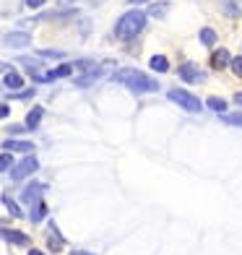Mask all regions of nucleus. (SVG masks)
Masks as SVG:
<instances>
[{
  "label": "nucleus",
  "mask_w": 242,
  "mask_h": 255,
  "mask_svg": "<svg viewBox=\"0 0 242 255\" xmlns=\"http://www.w3.org/2000/svg\"><path fill=\"white\" fill-rule=\"evenodd\" d=\"M115 81L122 86H128L130 91H138V94H146V91H156L159 84L154 78H148L146 73L135 71V68H122V71L115 73Z\"/></svg>",
  "instance_id": "f257e3e1"
},
{
  "label": "nucleus",
  "mask_w": 242,
  "mask_h": 255,
  "mask_svg": "<svg viewBox=\"0 0 242 255\" xmlns=\"http://www.w3.org/2000/svg\"><path fill=\"white\" fill-rule=\"evenodd\" d=\"M143 26H146V13L141 8H133V10H128V13H122L118 18L115 34H118L120 39H133V37H138V34L143 31Z\"/></svg>",
  "instance_id": "f03ea898"
},
{
  "label": "nucleus",
  "mask_w": 242,
  "mask_h": 255,
  "mask_svg": "<svg viewBox=\"0 0 242 255\" xmlns=\"http://www.w3.org/2000/svg\"><path fill=\"white\" fill-rule=\"evenodd\" d=\"M169 99L172 102H177L182 110H188V112H201V99L198 97H193L190 91H182V89H172L169 91Z\"/></svg>",
  "instance_id": "7ed1b4c3"
},
{
  "label": "nucleus",
  "mask_w": 242,
  "mask_h": 255,
  "mask_svg": "<svg viewBox=\"0 0 242 255\" xmlns=\"http://www.w3.org/2000/svg\"><path fill=\"white\" fill-rule=\"evenodd\" d=\"M39 169V161L34 159V156H26L21 164H16V169L10 172V177L13 180H24V177H29V175H34V172Z\"/></svg>",
  "instance_id": "20e7f679"
},
{
  "label": "nucleus",
  "mask_w": 242,
  "mask_h": 255,
  "mask_svg": "<svg viewBox=\"0 0 242 255\" xmlns=\"http://www.w3.org/2000/svg\"><path fill=\"white\" fill-rule=\"evenodd\" d=\"M3 44L5 47H13V50H21V47H29L31 44V37L26 31H10V34H5Z\"/></svg>",
  "instance_id": "39448f33"
},
{
  "label": "nucleus",
  "mask_w": 242,
  "mask_h": 255,
  "mask_svg": "<svg viewBox=\"0 0 242 255\" xmlns=\"http://www.w3.org/2000/svg\"><path fill=\"white\" fill-rule=\"evenodd\" d=\"M180 78H182V81H190V84H195V81H203L206 76H203L195 65H180Z\"/></svg>",
  "instance_id": "423d86ee"
},
{
  "label": "nucleus",
  "mask_w": 242,
  "mask_h": 255,
  "mask_svg": "<svg viewBox=\"0 0 242 255\" xmlns=\"http://www.w3.org/2000/svg\"><path fill=\"white\" fill-rule=\"evenodd\" d=\"M0 237L13 242V245H29V237L21 235V232H16V229H0Z\"/></svg>",
  "instance_id": "0eeeda50"
},
{
  "label": "nucleus",
  "mask_w": 242,
  "mask_h": 255,
  "mask_svg": "<svg viewBox=\"0 0 242 255\" xmlns=\"http://www.w3.org/2000/svg\"><path fill=\"white\" fill-rule=\"evenodd\" d=\"M3 148H8V151H18V154H31L34 151V143H29V141H5L3 143Z\"/></svg>",
  "instance_id": "6e6552de"
},
{
  "label": "nucleus",
  "mask_w": 242,
  "mask_h": 255,
  "mask_svg": "<svg viewBox=\"0 0 242 255\" xmlns=\"http://www.w3.org/2000/svg\"><path fill=\"white\" fill-rule=\"evenodd\" d=\"M42 193H44V185H29V188L21 193V198H24V203H34V201L42 198Z\"/></svg>",
  "instance_id": "1a4fd4ad"
},
{
  "label": "nucleus",
  "mask_w": 242,
  "mask_h": 255,
  "mask_svg": "<svg viewBox=\"0 0 242 255\" xmlns=\"http://www.w3.org/2000/svg\"><path fill=\"white\" fill-rule=\"evenodd\" d=\"M229 60H232V57H229V52H227V50H216V52L211 55V68L222 71V68H227V65H229Z\"/></svg>",
  "instance_id": "9d476101"
},
{
  "label": "nucleus",
  "mask_w": 242,
  "mask_h": 255,
  "mask_svg": "<svg viewBox=\"0 0 242 255\" xmlns=\"http://www.w3.org/2000/svg\"><path fill=\"white\" fill-rule=\"evenodd\" d=\"M73 73V65H60V68H55V71H47L42 76V81H55V78H65V76H71Z\"/></svg>",
  "instance_id": "9b49d317"
},
{
  "label": "nucleus",
  "mask_w": 242,
  "mask_h": 255,
  "mask_svg": "<svg viewBox=\"0 0 242 255\" xmlns=\"http://www.w3.org/2000/svg\"><path fill=\"white\" fill-rule=\"evenodd\" d=\"M63 245H65V242H63V237H60V235H57L55 222H50V250H52V253H60V250H63Z\"/></svg>",
  "instance_id": "f8f14e48"
},
{
  "label": "nucleus",
  "mask_w": 242,
  "mask_h": 255,
  "mask_svg": "<svg viewBox=\"0 0 242 255\" xmlns=\"http://www.w3.org/2000/svg\"><path fill=\"white\" fill-rule=\"evenodd\" d=\"M42 118H44V110H42V107H34V110L26 115V130H34V128L39 125Z\"/></svg>",
  "instance_id": "ddd939ff"
},
{
  "label": "nucleus",
  "mask_w": 242,
  "mask_h": 255,
  "mask_svg": "<svg viewBox=\"0 0 242 255\" xmlns=\"http://www.w3.org/2000/svg\"><path fill=\"white\" fill-rule=\"evenodd\" d=\"M3 84H5L10 91H16V89L24 86V78H21L18 73H13V71H8V73H5V78H3Z\"/></svg>",
  "instance_id": "4468645a"
},
{
  "label": "nucleus",
  "mask_w": 242,
  "mask_h": 255,
  "mask_svg": "<svg viewBox=\"0 0 242 255\" xmlns=\"http://www.w3.org/2000/svg\"><path fill=\"white\" fill-rule=\"evenodd\" d=\"M44 216H47V206H44L42 201H37V206L31 208V214H29V219H31L34 224H39V222H42Z\"/></svg>",
  "instance_id": "2eb2a0df"
},
{
  "label": "nucleus",
  "mask_w": 242,
  "mask_h": 255,
  "mask_svg": "<svg viewBox=\"0 0 242 255\" xmlns=\"http://www.w3.org/2000/svg\"><path fill=\"white\" fill-rule=\"evenodd\" d=\"M151 68H154V71H159V73H167V71H169L167 57H164V55H154V57H151Z\"/></svg>",
  "instance_id": "dca6fc26"
},
{
  "label": "nucleus",
  "mask_w": 242,
  "mask_h": 255,
  "mask_svg": "<svg viewBox=\"0 0 242 255\" xmlns=\"http://www.w3.org/2000/svg\"><path fill=\"white\" fill-rule=\"evenodd\" d=\"M206 107H211L214 112H222V115H224L227 102H224V99H219V97H209V99H206Z\"/></svg>",
  "instance_id": "f3484780"
},
{
  "label": "nucleus",
  "mask_w": 242,
  "mask_h": 255,
  "mask_svg": "<svg viewBox=\"0 0 242 255\" xmlns=\"http://www.w3.org/2000/svg\"><path fill=\"white\" fill-rule=\"evenodd\" d=\"M201 42L203 44H214L216 42V31L214 29H201Z\"/></svg>",
  "instance_id": "a211bd4d"
},
{
  "label": "nucleus",
  "mask_w": 242,
  "mask_h": 255,
  "mask_svg": "<svg viewBox=\"0 0 242 255\" xmlns=\"http://www.w3.org/2000/svg\"><path fill=\"white\" fill-rule=\"evenodd\" d=\"M10 167H13V156H10L8 151L0 154V172H5V169H10Z\"/></svg>",
  "instance_id": "6ab92c4d"
},
{
  "label": "nucleus",
  "mask_w": 242,
  "mask_h": 255,
  "mask_svg": "<svg viewBox=\"0 0 242 255\" xmlns=\"http://www.w3.org/2000/svg\"><path fill=\"white\" fill-rule=\"evenodd\" d=\"M229 68H232V73L237 78H242V57H235V60H229Z\"/></svg>",
  "instance_id": "aec40b11"
},
{
  "label": "nucleus",
  "mask_w": 242,
  "mask_h": 255,
  "mask_svg": "<svg viewBox=\"0 0 242 255\" xmlns=\"http://www.w3.org/2000/svg\"><path fill=\"white\" fill-rule=\"evenodd\" d=\"M3 203L8 206V211H10V216H21V208H18V206H16L13 201H10L8 195H3Z\"/></svg>",
  "instance_id": "412c9836"
},
{
  "label": "nucleus",
  "mask_w": 242,
  "mask_h": 255,
  "mask_svg": "<svg viewBox=\"0 0 242 255\" xmlns=\"http://www.w3.org/2000/svg\"><path fill=\"white\" fill-rule=\"evenodd\" d=\"M37 55H39V57H50V60H55V57H63L60 50H39Z\"/></svg>",
  "instance_id": "4be33fe9"
},
{
  "label": "nucleus",
  "mask_w": 242,
  "mask_h": 255,
  "mask_svg": "<svg viewBox=\"0 0 242 255\" xmlns=\"http://www.w3.org/2000/svg\"><path fill=\"white\" fill-rule=\"evenodd\" d=\"M224 123H229V125H242V115H224Z\"/></svg>",
  "instance_id": "5701e85b"
},
{
  "label": "nucleus",
  "mask_w": 242,
  "mask_h": 255,
  "mask_svg": "<svg viewBox=\"0 0 242 255\" xmlns=\"http://www.w3.org/2000/svg\"><path fill=\"white\" fill-rule=\"evenodd\" d=\"M164 5H151V10H148V13H151V16H164Z\"/></svg>",
  "instance_id": "b1692460"
},
{
  "label": "nucleus",
  "mask_w": 242,
  "mask_h": 255,
  "mask_svg": "<svg viewBox=\"0 0 242 255\" xmlns=\"http://www.w3.org/2000/svg\"><path fill=\"white\" fill-rule=\"evenodd\" d=\"M24 3L29 5V8H39V5H44L47 0H24Z\"/></svg>",
  "instance_id": "393cba45"
},
{
  "label": "nucleus",
  "mask_w": 242,
  "mask_h": 255,
  "mask_svg": "<svg viewBox=\"0 0 242 255\" xmlns=\"http://www.w3.org/2000/svg\"><path fill=\"white\" fill-rule=\"evenodd\" d=\"M8 115H10V107H8V104H0V120H5Z\"/></svg>",
  "instance_id": "a878e982"
},
{
  "label": "nucleus",
  "mask_w": 242,
  "mask_h": 255,
  "mask_svg": "<svg viewBox=\"0 0 242 255\" xmlns=\"http://www.w3.org/2000/svg\"><path fill=\"white\" fill-rule=\"evenodd\" d=\"M8 130H10V133H24V130H26V128H24V125H10V128H8Z\"/></svg>",
  "instance_id": "bb28decb"
},
{
  "label": "nucleus",
  "mask_w": 242,
  "mask_h": 255,
  "mask_svg": "<svg viewBox=\"0 0 242 255\" xmlns=\"http://www.w3.org/2000/svg\"><path fill=\"white\" fill-rule=\"evenodd\" d=\"M235 102H237L240 107H242V91H240V94H235Z\"/></svg>",
  "instance_id": "cd10ccee"
},
{
  "label": "nucleus",
  "mask_w": 242,
  "mask_h": 255,
  "mask_svg": "<svg viewBox=\"0 0 242 255\" xmlns=\"http://www.w3.org/2000/svg\"><path fill=\"white\" fill-rule=\"evenodd\" d=\"M71 255H94V253H86V250H78V253H71Z\"/></svg>",
  "instance_id": "c85d7f7f"
},
{
  "label": "nucleus",
  "mask_w": 242,
  "mask_h": 255,
  "mask_svg": "<svg viewBox=\"0 0 242 255\" xmlns=\"http://www.w3.org/2000/svg\"><path fill=\"white\" fill-rule=\"evenodd\" d=\"M29 255H44V253H39V250H31Z\"/></svg>",
  "instance_id": "c756f323"
},
{
  "label": "nucleus",
  "mask_w": 242,
  "mask_h": 255,
  "mask_svg": "<svg viewBox=\"0 0 242 255\" xmlns=\"http://www.w3.org/2000/svg\"><path fill=\"white\" fill-rule=\"evenodd\" d=\"M60 3H63V5H68V3H73V0H60Z\"/></svg>",
  "instance_id": "7c9ffc66"
}]
</instances>
